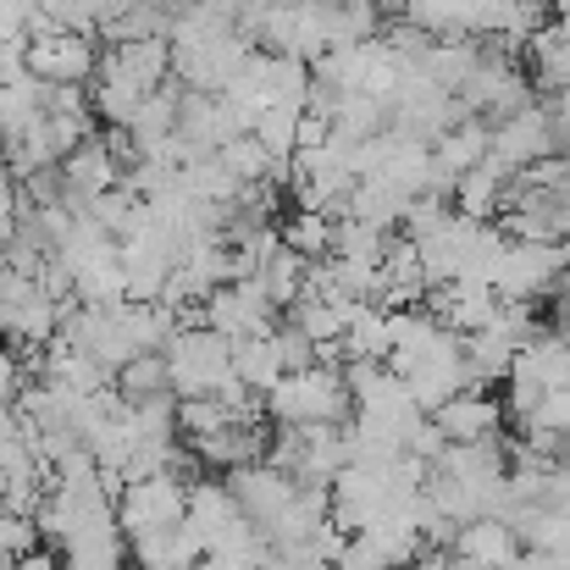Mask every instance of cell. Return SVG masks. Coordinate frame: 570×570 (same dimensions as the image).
Returning a JSON list of instances; mask_svg holds the SVG:
<instances>
[{"instance_id": "6da1fadb", "label": "cell", "mask_w": 570, "mask_h": 570, "mask_svg": "<svg viewBox=\"0 0 570 570\" xmlns=\"http://www.w3.org/2000/svg\"><path fill=\"white\" fill-rule=\"evenodd\" d=\"M266 415L277 426H344L355 404L338 366H311V372H288L266 393Z\"/></svg>"}, {"instance_id": "7a4b0ae2", "label": "cell", "mask_w": 570, "mask_h": 570, "mask_svg": "<svg viewBox=\"0 0 570 570\" xmlns=\"http://www.w3.org/2000/svg\"><path fill=\"white\" fill-rule=\"evenodd\" d=\"M161 361H167V382L178 399H216L222 382H233V344L199 322L178 327L161 344Z\"/></svg>"}, {"instance_id": "3957f363", "label": "cell", "mask_w": 570, "mask_h": 570, "mask_svg": "<svg viewBox=\"0 0 570 570\" xmlns=\"http://www.w3.org/2000/svg\"><path fill=\"white\" fill-rule=\"evenodd\" d=\"M570 266V249L566 244H504V255L493 261L488 272V288L499 299H538L543 288L560 283V272Z\"/></svg>"}, {"instance_id": "277c9868", "label": "cell", "mask_w": 570, "mask_h": 570, "mask_svg": "<svg viewBox=\"0 0 570 570\" xmlns=\"http://www.w3.org/2000/svg\"><path fill=\"white\" fill-rule=\"evenodd\" d=\"M111 504H117V532H122V543H128V538H139V532L178 527V521H184V504H189V482H178L173 471H167V476H145V482H128Z\"/></svg>"}, {"instance_id": "5b68a950", "label": "cell", "mask_w": 570, "mask_h": 570, "mask_svg": "<svg viewBox=\"0 0 570 570\" xmlns=\"http://www.w3.org/2000/svg\"><path fill=\"white\" fill-rule=\"evenodd\" d=\"M549 156H560V145H554V122H549L543 106H527V111H515L510 122H499L488 134V161L504 178H515V173H527V167H538Z\"/></svg>"}, {"instance_id": "8992f818", "label": "cell", "mask_w": 570, "mask_h": 570, "mask_svg": "<svg viewBox=\"0 0 570 570\" xmlns=\"http://www.w3.org/2000/svg\"><path fill=\"white\" fill-rule=\"evenodd\" d=\"M95 67H100V50L83 33H50V39L28 45V78H39L50 89H89Z\"/></svg>"}, {"instance_id": "52a82bcc", "label": "cell", "mask_w": 570, "mask_h": 570, "mask_svg": "<svg viewBox=\"0 0 570 570\" xmlns=\"http://www.w3.org/2000/svg\"><path fill=\"white\" fill-rule=\"evenodd\" d=\"M117 184H122V161H117L111 145L95 139V134L61 161V205H67L72 216H78L83 205H95L100 194H111Z\"/></svg>"}, {"instance_id": "ba28073f", "label": "cell", "mask_w": 570, "mask_h": 570, "mask_svg": "<svg viewBox=\"0 0 570 570\" xmlns=\"http://www.w3.org/2000/svg\"><path fill=\"white\" fill-rule=\"evenodd\" d=\"M222 488L233 493L238 515H244L255 532H272V521L294 504V476H283V471H272V465H238V471H227Z\"/></svg>"}, {"instance_id": "9c48e42d", "label": "cell", "mask_w": 570, "mask_h": 570, "mask_svg": "<svg viewBox=\"0 0 570 570\" xmlns=\"http://www.w3.org/2000/svg\"><path fill=\"white\" fill-rule=\"evenodd\" d=\"M449 554L460 560V570H515L521 538H515V527H504V521H493V515H476V521H465V527L454 532Z\"/></svg>"}, {"instance_id": "30bf717a", "label": "cell", "mask_w": 570, "mask_h": 570, "mask_svg": "<svg viewBox=\"0 0 570 570\" xmlns=\"http://www.w3.org/2000/svg\"><path fill=\"white\" fill-rule=\"evenodd\" d=\"M100 67H111V72H122L128 83H139L145 95H156V89L173 78V45H167V39L106 45V50H100Z\"/></svg>"}, {"instance_id": "8fae6325", "label": "cell", "mask_w": 570, "mask_h": 570, "mask_svg": "<svg viewBox=\"0 0 570 570\" xmlns=\"http://www.w3.org/2000/svg\"><path fill=\"white\" fill-rule=\"evenodd\" d=\"M504 421V404H493L488 393H454L432 410V426L449 438V443H476V438H493Z\"/></svg>"}, {"instance_id": "7c38bea8", "label": "cell", "mask_w": 570, "mask_h": 570, "mask_svg": "<svg viewBox=\"0 0 570 570\" xmlns=\"http://www.w3.org/2000/svg\"><path fill=\"white\" fill-rule=\"evenodd\" d=\"M128 549H134V566L139 570H194L205 560L199 538H194L184 521L178 527H161V532H139V538H128Z\"/></svg>"}, {"instance_id": "4fadbf2b", "label": "cell", "mask_w": 570, "mask_h": 570, "mask_svg": "<svg viewBox=\"0 0 570 570\" xmlns=\"http://www.w3.org/2000/svg\"><path fill=\"white\" fill-rule=\"evenodd\" d=\"M233 521H244L238 515V504H233V493L222 488V482H189V504H184V527H189L194 538H199V549H210Z\"/></svg>"}, {"instance_id": "5bb4252c", "label": "cell", "mask_w": 570, "mask_h": 570, "mask_svg": "<svg viewBox=\"0 0 570 570\" xmlns=\"http://www.w3.org/2000/svg\"><path fill=\"white\" fill-rule=\"evenodd\" d=\"M233 377L244 382L249 393H261V399L288 377V372H283V361H277L272 333H255V338H238V344H233Z\"/></svg>"}, {"instance_id": "9a60e30c", "label": "cell", "mask_w": 570, "mask_h": 570, "mask_svg": "<svg viewBox=\"0 0 570 570\" xmlns=\"http://www.w3.org/2000/svg\"><path fill=\"white\" fill-rule=\"evenodd\" d=\"M404 205H410V194L399 189V184H387V178H366V184H355V194H350V216L366 222V227H377V233H393L404 222Z\"/></svg>"}, {"instance_id": "2e32d148", "label": "cell", "mask_w": 570, "mask_h": 570, "mask_svg": "<svg viewBox=\"0 0 570 570\" xmlns=\"http://www.w3.org/2000/svg\"><path fill=\"white\" fill-rule=\"evenodd\" d=\"M488 122L482 117H471V122H460V128H449L438 145H432V161L443 167V173H454V178H465L471 167H482L488 161Z\"/></svg>"}, {"instance_id": "e0dca14e", "label": "cell", "mask_w": 570, "mask_h": 570, "mask_svg": "<svg viewBox=\"0 0 570 570\" xmlns=\"http://www.w3.org/2000/svg\"><path fill=\"white\" fill-rule=\"evenodd\" d=\"M387 311L382 305H366L355 322H350V333H344V344H338V355H344V366H387Z\"/></svg>"}, {"instance_id": "ac0fdd59", "label": "cell", "mask_w": 570, "mask_h": 570, "mask_svg": "<svg viewBox=\"0 0 570 570\" xmlns=\"http://www.w3.org/2000/svg\"><path fill=\"white\" fill-rule=\"evenodd\" d=\"M476 61H482V39H432V56H426V78L443 89V95H454L471 72H476Z\"/></svg>"}, {"instance_id": "d6986e66", "label": "cell", "mask_w": 570, "mask_h": 570, "mask_svg": "<svg viewBox=\"0 0 570 570\" xmlns=\"http://www.w3.org/2000/svg\"><path fill=\"white\" fill-rule=\"evenodd\" d=\"M504 173L493 167V161H482V167H471L460 184H454V210L465 216V222H493L499 216V194H504Z\"/></svg>"}, {"instance_id": "ffe728a7", "label": "cell", "mask_w": 570, "mask_h": 570, "mask_svg": "<svg viewBox=\"0 0 570 570\" xmlns=\"http://www.w3.org/2000/svg\"><path fill=\"white\" fill-rule=\"evenodd\" d=\"M117 399L122 404H150V399H167L173 393V382H167V361L161 355H139V361H128L122 372H117Z\"/></svg>"}, {"instance_id": "44dd1931", "label": "cell", "mask_w": 570, "mask_h": 570, "mask_svg": "<svg viewBox=\"0 0 570 570\" xmlns=\"http://www.w3.org/2000/svg\"><path fill=\"white\" fill-rule=\"evenodd\" d=\"M277 233H283V249H294L299 261H327L333 255V222L316 216V210H294Z\"/></svg>"}, {"instance_id": "7402d4cb", "label": "cell", "mask_w": 570, "mask_h": 570, "mask_svg": "<svg viewBox=\"0 0 570 570\" xmlns=\"http://www.w3.org/2000/svg\"><path fill=\"white\" fill-rule=\"evenodd\" d=\"M305 266H311V261H299L294 249H277V255L255 272V277H261V288H266V299H272L277 311H288V305L305 294Z\"/></svg>"}, {"instance_id": "603a6c76", "label": "cell", "mask_w": 570, "mask_h": 570, "mask_svg": "<svg viewBox=\"0 0 570 570\" xmlns=\"http://www.w3.org/2000/svg\"><path fill=\"white\" fill-rule=\"evenodd\" d=\"M382 128H387V106H377L372 95H338V111H333V134L338 139L361 145V139H372Z\"/></svg>"}, {"instance_id": "cb8c5ba5", "label": "cell", "mask_w": 570, "mask_h": 570, "mask_svg": "<svg viewBox=\"0 0 570 570\" xmlns=\"http://www.w3.org/2000/svg\"><path fill=\"white\" fill-rule=\"evenodd\" d=\"M294 134H299V111L294 106H272L255 117V139L266 145L272 161H294Z\"/></svg>"}, {"instance_id": "d4e9b609", "label": "cell", "mask_w": 570, "mask_h": 570, "mask_svg": "<svg viewBox=\"0 0 570 570\" xmlns=\"http://www.w3.org/2000/svg\"><path fill=\"white\" fill-rule=\"evenodd\" d=\"M532 50H538V72L549 89H570V39H560V28L549 22L543 33H532Z\"/></svg>"}, {"instance_id": "484cf974", "label": "cell", "mask_w": 570, "mask_h": 570, "mask_svg": "<svg viewBox=\"0 0 570 570\" xmlns=\"http://www.w3.org/2000/svg\"><path fill=\"white\" fill-rule=\"evenodd\" d=\"M33 543H39L33 515H17V510H6V504H0V570H11L17 560H28V554H33Z\"/></svg>"}, {"instance_id": "4316f807", "label": "cell", "mask_w": 570, "mask_h": 570, "mask_svg": "<svg viewBox=\"0 0 570 570\" xmlns=\"http://www.w3.org/2000/svg\"><path fill=\"white\" fill-rule=\"evenodd\" d=\"M272 344H277V361H283V372H311V366H322V350L294 327V322H277L272 327Z\"/></svg>"}, {"instance_id": "83f0119b", "label": "cell", "mask_w": 570, "mask_h": 570, "mask_svg": "<svg viewBox=\"0 0 570 570\" xmlns=\"http://www.w3.org/2000/svg\"><path fill=\"white\" fill-rule=\"evenodd\" d=\"M222 426H233V421H227V410H222L216 399H184V404H178V432H184L189 443L222 432Z\"/></svg>"}, {"instance_id": "f1b7e54d", "label": "cell", "mask_w": 570, "mask_h": 570, "mask_svg": "<svg viewBox=\"0 0 570 570\" xmlns=\"http://www.w3.org/2000/svg\"><path fill=\"white\" fill-rule=\"evenodd\" d=\"M538 399H543V387H532V382H510V404H504V410L527 426V415L538 410Z\"/></svg>"}, {"instance_id": "f546056e", "label": "cell", "mask_w": 570, "mask_h": 570, "mask_svg": "<svg viewBox=\"0 0 570 570\" xmlns=\"http://www.w3.org/2000/svg\"><path fill=\"white\" fill-rule=\"evenodd\" d=\"M17 210H22V189H17V178L6 173V161H0V227H11Z\"/></svg>"}, {"instance_id": "4dcf8cb0", "label": "cell", "mask_w": 570, "mask_h": 570, "mask_svg": "<svg viewBox=\"0 0 570 570\" xmlns=\"http://www.w3.org/2000/svg\"><path fill=\"white\" fill-rule=\"evenodd\" d=\"M17 387H22V366H17V355L0 344V404H11V399H17Z\"/></svg>"}, {"instance_id": "1f68e13d", "label": "cell", "mask_w": 570, "mask_h": 570, "mask_svg": "<svg viewBox=\"0 0 570 570\" xmlns=\"http://www.w3.org/2000/svg\"><path fill=\"white\" fill-rule=\"evenodd\" d=\"M139 6H161V0H95V11H100V28H106V22H117L122 11H139Z\"/></svg>"}, {"instance_id": "d6a6232c", "label": "cell", "mask_w": 570, "mask_h": 570, "mask_svg": "<svg viewBox=\"0 0 570 570\" xmlns=\"http://www.w3.org/2000/svg\"><path fill=\"white\" fill-rule=\"evenodd\" d=\"M205 11H216V17H227V22H238V11H244V0H199Z\"/></svg>"}, {"instance_id": "836d02e7", "label": "cell", "mask_w": 570, "mask_h": 570, "mask_svg": "<svg viewBox=\"0 0 570 570\" xmlns=\"http://www.w3.org/2000/svg\"><path fill=\"white\" fill-rule=\"evenodd\" d=\"M554 294H560V322H566V333H570V266L560 272V283H554Z\"/></svg>"}]
</instances>
